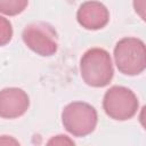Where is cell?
<instances>
[{
	"instance_id": "cell-1",
	"label": "cell",
	"mask_w": 146,
	"mask_h": 146,
	"mask_svg": "<svg viewBox=\"0 0 146 146\" xmlns=\"http://www.w3.org/2000/svg\"><path fill=\"white\" fill-rule=\"evenodd\" d=\"M80 72L83 81L94 88L107 86L114 75L113 64L108 51L103 48L88 49L81 57Z\"/></svg>"
},
{
	"instance_id": "cell-2",
	"label": "cell",
	"mask_w": 146,
	"mask_h": 146,
	"mask_svg": "<svg viewBox=\"0 0 146 146\" xmlns=\"http://www.w3.org/2000/svg\"><path fill=\"white\" fill-rule=\"evenodd\" d=\"M117 70L125 75H138L146 67L145 43L138 38L127 36L117 41L114 48Z\"/></svg>"
},
{
	"instance_id": "cell-3",
	"label": "cell",
	"mask_w": 146,
	"mask_h": 146,
	"mask_svg": "<svg viewBox=\"0 0 146 146\" xmlns=\"http://www.w3.org/2000/svg\"><path fill=\"white\" fill-rule=\"evenodd\" d=\"M97 122L98 115L96 108L84 102L70 103L62 112V123L74 137L90 135L95 130Z\"/></svg>"
},
{
	"instance_id": "cell-4",
	"label": "cell",
	"mask_w": 146,
	"mask_h": 146,
	"mask_svg": "<svg viewBox=\"0 0 146 146\" xmlns=\"http://www.w3.org/2000/svg\"><path fill=\"white\" fill-rule=\"evenodd\" d=\"M138 106L137 96L127 87L113 86L104 95V111L113 120L125 121L131 119L137 113Z\"/></svg>"
},
{
	"instance_id": "cell-5",
	"label": "cell",
	"mask_w": 146,
	"mask_h": 146,
	"mask_svg": "<svg viewBox=\"0 0 146 146\" xmlns=\"http://www.w3.org/2000/svg\"><path fill=\"white\" fill-rule=\"evenodd\" d=\"M22 38L27 48L39 56L50 57L57 51L58 35L49 23L35 22L26 25Z\"/></svg>"
},
{
	"instance_id": "cell-6",
	"label": "cell",
	"mask_w": 146,
	"mask_h": 146,
	"mask_svg": "<svg viewBox=\"0 0 146 146\" xmlns=\"http://www.w3.org/2000/svg\"><path fill=\"white\" fill-rule=\"evenodd\" d=\"M30 106L27 94L16 87L0 90V117L16 119L22 116Z\"/></svg>"
},
{
	"instance_id": "cell-7",
	"label": "cell",
	"mask_w": 146,
	"mask_h": 146,
	"mask_svg": "<svg viewBox=\"0 0 146 146\" xmlns=\"http://www.w3.org/2000/svg\"><path fill=\"white\" fill-rule=\"evenodd\" d=\"M78 23L86 30H100L110 21V13L105 5L96 0H89L80 5L76 11Z\"/></svg>"
},
{
	"instance_id": "cell-8",
	"label": "cell",
	"mask_w": 146,
	"mask_h": 146,
	"mask_svg": "<svg viewBox=\"0 0 146 146\" xmlns=\"http://www.w3.org/2000/svg\"><path fill=\"white\" fill-rule=\"evenodd\" d=\"M29 0H0V13L7 16L21 14L27 6Z\"/></svg>"
},
{
	"instance_id": "cell-9",
	"label": "cell",
	"mask_w": 146,
	"mask_h": 146,
	"mask_svg": "<svg viewBox=\"0 0 146 146\" xmlns=\"http://www.w3.org/2000/svg\"><path fill=\"white\" fill-rule=\"evenodd\" d=\"M13 38V26L9 19L0 16V47L7 44Z\"/></svg>"
}]
</instances>
